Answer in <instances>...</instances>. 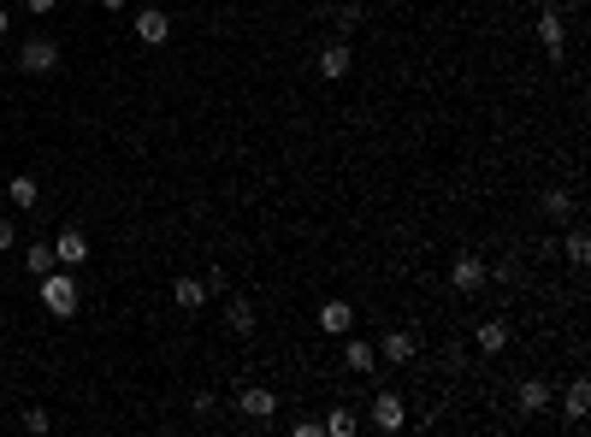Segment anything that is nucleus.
Masks as SVG:
<instances>
[{"mask_svg":"<svg viewBox=\"0 0 591 437\" xmlns=\"http://www.w3.org/2000/svg\"><path fill=\"white\" fill-rule=\"evenodd\" d=\"M36 290H42V308L54 313V319H71L77 313V278H71V267L66 272H48V278H36Z\"/></svg>","mask_w":591,"mask_h":437,"instance_id":"obj_1","label":"nucleus"},{"mask_svg":"<svg viewBox=\"0 0 591 437\" xmlns=\"http://www.w3.org/2000/svg\"><path fill=\"white\" fill-rule=\"evenodd\" d=\"M18 66H24L30 77H48V71L59 66V42L54 36H30V42L18 48Z\"/></svg>","mask_w":591,"mask_h":437,"instance_id":"obj_2","label":"nucleus"},{"mask_svg":"<svg viewBox=\"0 0 591 437\" xmlns=\"http://www.w3.org/2000/svg\"><path fill=\"white\" fill-rule=\"evenodd\" d=\"M485 278H491V272H485V260H479V254H455V260H450V284L462 290V296H479V290H485Z\"/></svg>","mask_w":591,"mask_h":437,"instance_id":"obj_3","label":"nucleus"},{"mask_svg":"<svg viewBox=\"0 0 591 437\" xmlns=\"http://www.w3.org/2000/svg\"><path fill=\"white\" fill-rule=\"evenodd\" d=\"M237 408L249 414V420H272V414H278V396H272L267 384H249V390H237Z\"/></svg>","mask_w":591,"mask_h":437,"instance_id":"obj_4","label":"nucleus"},{"mask_svg":"<svg viewBox=\"0 0 591 437\" xmlns=\"http://www.w3.org/2000/svg\"><path fill=\"white\" fill-rule=\"evenodd\" d=\"M402 420H409V408H402V396H396V390L373 396V425H379V432H402Z\"/></svg>","mask_w":591,"mask_h":437,"instance_id":"obj_5","label":"nucleus"},{"mask_svg":"<svg viewBox=\"0 0 591 437\" xmlns=\"http://www.w3.org/2000/svg\"><path fill=\"white\" fill-rule=\"evenodd\" d=\"M54 260H59V267H84V260H89V237H84V231H59V237H54Z\"/></svg>","mask_w":591,"mask_h":437,"instance_id":"obj_6","label":"nucleus"},{"mask_svg":"<svg viewBox=\"0 0 591 437\" xmlns=\"http://www.w3.org/2000/svg\"><path fill=\"white\" fill-rule=\"evenodd\" d=\"M349 66H355V59H349V42H325V48H320V77H325V83L349 77Z\"/></svg>","mask_w":591,"mask_h":437,"instance_id":"obj_7","label":"nucleus"},{"mask_svg":"<svg viewBox=\"0 0 591 437\" xmlns=\"http://www.w3.org/2000/svg\"><path fill=\"white\" fill-rule=\"evenodd\" d=\"M137 36H142L148 48H160V42L172 36V18L160 13V6H142V13H137Z\"/></svg>","mask_w":591,"mask_h":437,"instance_id":"obj_8","label":"nucleus"},{"mask_svg":"<svg viewBox=\"0 0 591 437\" xmlns=\"http://www.w3.org/2000/svg\"><path fill=\"white\" fill-rule=\"evenodd\" d=\"M538 42H544L550 54H562V42H568V24H562V13H556V6H544V13H538Z\"/></svg>","mask_w":591,"mask_h":437,"instance_id":"obj_9","label":"nucleus"},{"mask_svg":"<svg viewBox=\"0 0 591 437\" xmlns=\"http://www.w3.org/2000/svg\"><path fill=\"white\" fill-rule=\"evenodd\" d=\"M550 396H556V390H550L544 379H521L515 402H521V414H544V408H550Z\"/></svg>","mask_w":591,"mask_h":437,"instance_id":"obj_10","label":"nucleus"},{"mask_svg":"<svg viewBox=\"0 0 591 437\" xmlns=\"http://www.w3.org/2000/svg\"><path fill=\"white\" fill-rule=\"evenodd\" d=\"M379 354H384V361H396V367H409V361H414V337H409V331H384Z\"/></svg>","mask_w":591,"mask_h":437,"instance_id":"obj_11","label":"nucleus"},{"mask_svg":"<svg viewBox=\"0 0 591 437\" xmlns=\"http://www.w3.org/2000/svg\"><path fill=\"white\" fill-rule=\"evenodd\" d=\"M349 325H355V308H349V302H325V308H320V331H331V337H343Z\"/></svg>","mask_w":591,"mask_h":437,"instance_id":"obj_12","label":"nucleus"},{"mask_svg":"<svg viewBox=\"0 0 591 437\" xmlns=\"http://www.w3.org/2000/svg\"><path fill=\"white\" fill-rule=\"evenodd\" d=\"M172 302H178V308H190V313L207 308V284H201V278H178V284H172Z\"/></svg>","mask_w":591,"mask_h":437,"instance_id":"obj_13","label":"nucleus"},{"mask_svg":"<svg viewBox=\"0 0 591 437\" xmlns=\"http://www.w3.org/2000/svg\"><path fill=\"white\" fill-rule=\"evenodd\" d=\"M479 349H485V354H503L508 349V319H485V325H479Z\"/></svg>","mask_w":591,"mask_h":437,"instance_id":"obj_14","label":"nucleus"},{"mask_svg":"<svg viewBox=\"0 0 591 437\" xmlns=\"http://www.w3.org/2000/svg\"><path fill=\"white\" fill-rule=\"evenodd\" d=\"M562 402H568V420H586V414H591V384L586 379H574V384H568V390H562Z\"/></svg>","mask_w":591,"mask_h":437,"instance_id":"obj_15","label":"nucleus"},{"mask_svg":"<svg viewBox=\"0 0 591 437\" xmlns=\"http://www.w3.org/2000/svg\"><path fill=\"white\" fill-rule=\"evenodd\" d=\"M343 367H349V372H373V367H379V349H373V343H343Z\"/></svg>","mask_w":591,"mask_h":437,"instance_id":"obj_16","label":"nucleus"},{"mask_svg":"<svg viewBox=\"0 0 591 437\" xmlns=\"http://www.w3.org/2000/svg\"><path fill=\"white\" fill-rule=\"evenodd\" d=\"M54 267H59V260H54V242H36V249L24 254V272H30V278H48Z\"/></svg>","mask_w":591,"mask_h":437,"instance_id":"obj_17","label":"nucleus"},{"mask_svg":"<svg viewBox=\"0 0 591 437\" xmlns=\"http://www.w3.org/2000/svg\"><path fill=\"white\" fill-rule=\"evenodd\" d=\"M225 319H231V331H237V337H249V331H254V308H249L243 296L225 302Z\"/></svg>","mask_w":591,"mask_h":437,"instance_id":"obj_18","label":"nucleus"},{"mask_svg":"<svg viewBox=\"0 0 591 437\" xmlns=\"http://www.w3.org/2000/svg\"><path fill=\"white\" fill-rule=\"evenodd\" d=\"M562 254H568V267H586V260H591V237H586V231H568V242H562Z\"/></svg>","mask_w":591,"mask_h":437,"instance_id":"obj_19","label":"nucleus"},{"mask_svg":"<svg viewBox=\"0 0 591 437\" xmlns=\"http://www.w3.org/2000/svg\"><path fill=\"white\" fill-rule=\"evenodd\" d=\"M544 213L556 219V225H568V219H574V196H568V189H550V196H544Z\"/></svg>","mask_w":591,"mask_h":437,"instance_id":"obj_20","label":"nucleus"},{"mask_svg":"<svg viewBox=\"0 0 591 437\" xmlns=\"http://www.w3.org/2000/svg\"><path fill=\"white\" fill-rule=\"evenodd\" d=\"M320 432H325V437H355V432H361V420H355L349 408H338V414H331V420L320 425Z\"/></svg>","mask_w":591,"mask_h":437,"instance_id":"obj_21","label":"nucleus"},{"mask_svg":"<svg viewBox=\"0 0 591 437\" xmlns=\"http://www.w3.org/2000/svg\"><path fill=\"white\" fill-rule=\"evenodd\" d=\"M331 24H338V36H355V30H361V6H355V0H343L338 13H331Z\"/></svg>","mask_w":591,"mask_h":437,"instance_id":"obj_22","label":"nucleus"},{"mask_svg":"<svg viewBox=\"0 0 591 437\" xmlns=\"http://www.w3.org/2000/svg\"><path fill=\"white\" fill-rule=\"evenodd\" d=\"M6 196H13V207H36V178H13Z\"/></svg>","mask_w":591,"mask_h":437,"instance_id":"obj_23","label":"nucleus"},{"mask_svg":"<svg viewBox=\"0 0 591 437\" xmlns=\"http://www.w3.org/2000/svg\"><path fill=\"white\" fill-rule=\"evenodd\" d=\"M485 272H491V278H503V284L521 278V267H515V260H497V267H485Z\"/></svg>","mask_w":591,"mask_h":437,"instance_id":"obj_24","label":"nucleus"},{"mask_svg":"<svg viewBox=\"0 0 591 437\" xmlns=\"http://www.w3.org/2000/svg\"><path fill=\"white\" fill-rule=\"evenodd\" d=\"M13 237H18V231H13V219H0V249H13Z\"/></svg>","mask_w":591,"mask_h":437,"instance_id":"obj_25","label":"nucleus"},{"mask_svg":"<svg viewBox=\"0 0 591 437\" xmlns=\"http://www.w3.org/2000/svg\"><path fill=\"white\" fill-rule=\"evenodd\" d=\"M59 0H30V13H54Z\"/></svg>","mask_w":591,"mask_h":437,"instance_id":"obj_26","label":"nucleus"},{"mask_svg":"<svg viewBox=\"0 0 591 437\" xmlns=\"http://www.w3.org/2000/svg\"><path fill=\"white\" fill-rule=\"evenodd\" d=\"M101 6H107V13H125V6H130V0H101Z\"/></svg>","mask_w":591,"mask_h":437,"instance_id":"obj_27","label":"nucleus"},{"mask_svg":"<svg viewBox=\"0 0 591 437\" xmlns=\"http://www.w3.org/2000/svg\"><path fill=\"white\" fill-rule=\"evenodd\" d=\"M6 24H13V18H6V6H0V36H6Z\"/></svg>","mask_w":591,"mask_h":437,"instance_id":"obj_28","label":"nucleus"}]
</instances>
